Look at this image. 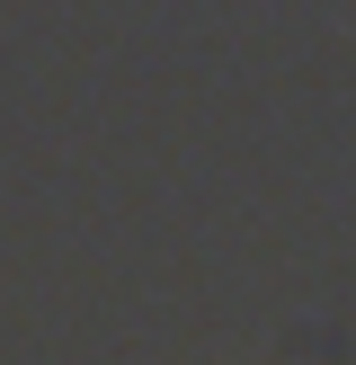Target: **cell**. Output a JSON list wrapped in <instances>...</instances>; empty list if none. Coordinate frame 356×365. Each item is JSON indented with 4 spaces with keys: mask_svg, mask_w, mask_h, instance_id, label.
Returning a JSON list of instances; mask_svg holds the SVG:
<instances>
[]
</instances>
